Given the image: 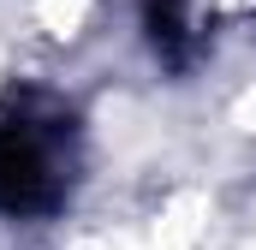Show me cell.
I'll list each match as a JSON object with an SVG mask.
<instances>
[{
    "label": "cell",
    "instance_id": "1",
    "mask_svg": "<svg viewBox=\"0 0 256 250\" xmlns=\"http://www.w3.org/2000/svg\"><path fill=\"white\" fill-rule=\"evenodd\" d=\"M84 167V125L60 96L0 102V214H54Z\"/></svg>",
    "mask_w": 256,
    "mask_h": 250
},
{
    "label": "cell",
    "instance_id": "2",
    "mask_svg": "<svg viewBox=\"0 0 256 250\" xmlns=\"http://www.w3.org/2000/svg\"><path fill=\"white\" fill-rule=\"evenodd\" d=\"M244 18H256V0H149L143 6L149 42H155V54L173 66V72L196 66L232 24H244Z\"/></svg>",
    "mask_w": 256,
    "mask_h": 250
}]
</instances>
